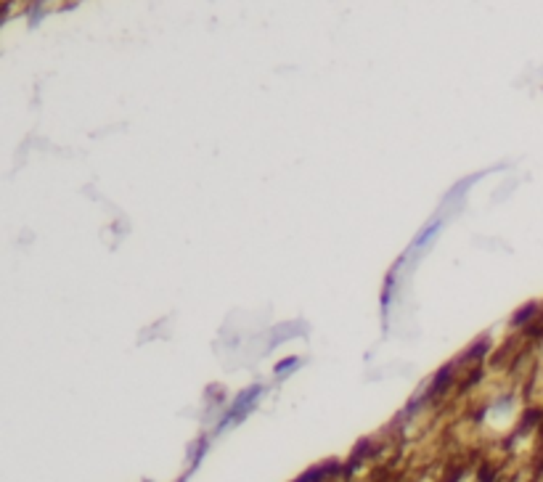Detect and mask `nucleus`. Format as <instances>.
<instances>
[{"label": "nucleus", "instance_id": "nucleus-1", "mask_svg": "<svg viewBox=\"0 0 543 482\" xmlns=\"http://www.w3.org/2000/svg\"><path fill=\"white\" fill-rule=\"evenodd\" d=\"M321 477H323V472H310V474H305L300 482H321Z\"/></svg>", "mask_w": 543, "mask_h": 482}]
</instances>
